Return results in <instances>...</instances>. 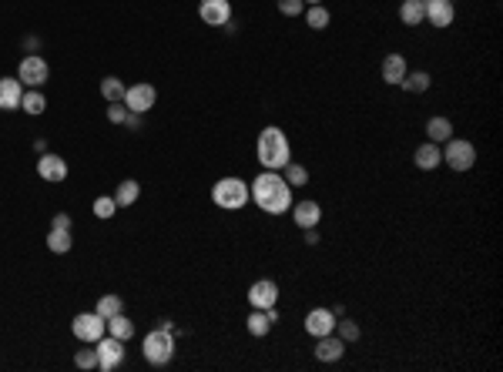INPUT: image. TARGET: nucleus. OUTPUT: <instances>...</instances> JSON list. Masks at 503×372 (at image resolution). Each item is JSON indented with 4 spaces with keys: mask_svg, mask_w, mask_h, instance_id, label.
Listing matches in <instances>:
<instances>
[{
    "mask_svg": "<svg viewBox=\"0 0 503 372\" xmlns=\"http://www.w3.org/2000/svg\"><path fill=\"white\" fill-rule=\"evenodd\" d=\"M248 198L259 205L265 215H286L292 208V188L279 171H262L248 185Z\"/></svg>",
    "mask_w": 503,
    "mask_h": 372,
    "instance_id": "f257e3e1",
    "label": "nucleus"
},
{
    "mask_svg": "<svg viewBox=\"0 0 503 372\" xmlns=\"http://www.w3.org/2000/svg\"><path fill=\"white\" fill-rule=\"evenodd\" d=\"M255 151H259V165H262L265 171H282V168H286V165L292 161L289 138H286V131H282V128H275V124L262 128Z\"/></svg>",
    "mask_w": 503,
    "mask_h": 372,
    "instance_id": "f03ea898",
    "label": "nucleus"
},
{
    "mask_svg": "<svg viewBox=\"0 0 503 372\" xmlns=\"http://www.w3.org/2000/svg\"><path fill=\"white\" fill-rule=\"evenodd\" d=\"M212 202L225 212H242L248 205V185L242 178H218L212 188Z\"/></svg>",
    "mask_w": 503,
    "mask_h": 372,
    "instance_id": "7ed1b4c3",
    "label": "nucleus"
},
{
    "mask_svg": "<svg viewBox=\"0 0 503 372\" xmlns=\"http://www.w3.org/2000/svg\"><path fill=\"white\" fill-rule=\"evenodd\" d=\"M141 352L152 366H168L171 356H175V339H171V329L161 326V329H152L145 342H141Z\"/></svg>",
    "mask_w": 503,
    "mask_h": 372,
    "instance_id": "20e7f679",
    "label": "nucleus"
},
{
    "mask_svg": "<svg viewBox=\"0 0 503 372\" xmlns=\"http://www.w3.org/2000/svg\"><path fill=\"white\" fill-rule=\"evenodd\" d=\"M443 161L453 171H470L473 165H476V148L463 138H450L446 148H443Z\"/></svg>",
    "mask_w": 503,
    "mask_h": 372,
    "instance_id": "39448f33",
    "label": "nucleus"
},
{
    "mask_svg": "<svg viewBox=\"0 0 503 372\" xmlns=\"http://www.w3.org/2000/svg\"><path fill=\"white\" fill-rule=\"evenodd\" d=\"M94 352H98V369L111 372V369H118V366L124 362V342L105 332L101 339L94 342Z\"/></svg>",
    "mask_w": 503,
    "mask_h": 372,
    "instance_id": "423d86ee",
    "label": "nucleus"
},
{
    "mask_svg": "<svg viewBox=\"0 0 503 372\" xmlns=\"http://www.w3.org/2000/svg\"><path fill=\"white\" fill-rule=\"evenodd\" d=\"M47 78H51V67H47V61L41 54H27L20 61V67H17V81L24 88H41V84H47Z\"/></svg>",
    "mask_w": 503,
    "mask_h": 372,
    "instance_id": "0eeeda50",
    "label": "nucleus"
},
{
    "mask_svg": "<svg viewBox=\"0 0 503 372\" xmlns=\"http://www.w3.org/2000/svg\"><path fill=\"white\" fill-rule=\"evenodd\" d=\"M71 332H74L81 342H98L101 336L107 332V319H101L98 312H81V315H74V322H71Z\"/></svg>",
    "mask_w": 503,
    "mask_h": 372,
    "instance_id": "6e6552de",
    "label": "nucleus"
},
{
    "mask_svg": "<svg viewBox=\"0 0 503 372\" xmlns=\"http://www.w3.org/2000/svg\"><path fill=\"white\" fill-rule=\"evenodd\" d=\"M154 97H158L154 84H135L124 91V108L135 111V114H148L154 108Z\"/></svg>",
    "mask_w": 503,
    "mask_h": 372,
    "instance_id": "1a4fd4ad",
    "label": "nucleus"
},
{
    "mask_svg": "<svg viewBox=\"0 0 503 372\" xmlns=\"http://www.w3.org/2000/svg\"><path fill=\"white\" fill-rule=\"evenodd\" d=\"M457 17V7L450 0H423V20H429L433 27H450Z\"/></svg>",
    "mask_w": 503,
    "mask_h": 372,
    "instance_id": "9d476101",
    "label": "nucleus"
},
{
    "mask_svg": "<svg viewBox=\"0 0 503 372\" xmlns=\"http://www.w3.org/2000/svg\"><path fill=\"white\" fill-rule=\"evenodd\" d=\"M248 302H252V309H275V302H279V285L272 279H259L252 289H248Z\"/></svg>",
    "mask_w": 503,
    "mask_h": 372,
    "instance_id": "9b49d317",
    "label": "nucleus"
},
{
    "mask_svg": "<svg viewBox=\"0 0 503 372\" xmlns=\"http://www.w3.org/2000/svg\"><path fill=\"white\" fill-rule=\"evenodd\" d=\"M199 14H201L205 24H212V27H225V24L232 20V4L229 0H201Z\"/></svg>",
    "mask_w": 503,
    "mask_h": 372,
    "instance_id": "f8f14e48",
    "label": "nucleus"
},
{
    "mask_svg": "<svg viewBox=\"0 0 503 372\" xmlns=\"http://www.w3.org/2000/svg\"><path fill=\"white\" fill-rule=\"evenodd\" d=\"M335 315L333 309H312L309 315H305V332L312 336V339H319V336H329L335 329Z\"/></svg>",
    "mask_w": 503,
    "mask_h": 372,
    "instance_id": "ddd939ff",
    "label": "nucleus"
},
{
    "mask_svg": "<svg viewBox=\"0 0 503 372\" xmlns=\"http://www.w3.org/2000/svg\"><path fill=\"white\" fill-rule=\"evenodd\" d=\"M289 212H292V218H295V225H299V228H319V221H322L319 202L305 198V202H295V208H289Z\"/></svg>",
    "mask_w": 503,
    "mask_h": 372,
    "instance_id": "4468645a",
    "label": "nucleus"
},
{
    "mask_svg": "<svg viewBox=\"0 0 503 372\" xmlns=\"http://www.w3.org/2000/svg\"><path fill=\"white\" fill-rule=\"evenodd\" d=\"M37 174L44 178V181H64L67 178V161L61 155H41L37 158Z\"/></svg>",
    "mask_w": 503,
    "mask_h": 372,
    "instance_id": "2eb2a0df",
    "label": "nucleus"
},
{
    "mask_svg": "<svg viewBox=\"0 0 503 372\" xmlns=\"http://www.w3.org/2000/svg\"><path fill=\"white\" fill-rule=\"evenodd\" d=\"M342 356H346V342L339 339L335 332L319 336V342H316V359H319V362H339Z\"/></svg>",
    "mask_w": 503,
    "mask_h": 372,
    "instance_id": "dca6fc26",
    "label": "nucleus"
},
{
    "mask_svg": "<svg viewBox=\"0 0 503 372\" xmlns=\"http://www.w3.org/2000/svg\"><path fill=\"white\" fill-rule=\"evenodd\" d=\"M406 71H410V67H406V57H403V54H386V57H382V64H380L382 81H386V84H393V88H396V84H403Z\"/></svg>",
    "mask_w": 503,
    "mask_h": 372,
    "instance_id": "f3484780",
    "label": "nucleus"
},
{
    "mask_svg": "<svg viewBox=\"0 0 503 372\" xmlns=\"http://www.w3.org/2000/svg\"><path fill=\"white\" fill-rule=\"evenodd\" d=\"M24 84L17 78H0V111H20Z\"/></svg>",
    "mask_w": 503,
    "mask_h": 372,
    "instance_id": "a211bd4d",
    "label": "nucleus"
},
{
    "mask_svg": "<svg viewBox=\"0 0 503 372\" xmlns=\"http://www.w3.org/2000/svg\"><path fill=\"white\" fill-rule=\"evenodd\" d=\"M279 322V312L275 309H255L248 319H245V326H248V332L255 336V339H262V336H269V329Z\"/></svg>",
    "mask_w": 503,
    "mask_h": 372,
    "instance_id": "6ab92c4d",
    "label": "nucleus"
},
{
    "mask_svg": "<svg viewBox=\"0 0 503 372\" xmlns=\"http://www.w3.org/2000/svg\"><path fill=\"white\" fill-rule=\"evenodd\" d=\"M413 161H416V168L420 171H433L443 165V151L440 144H433V141H427V144H420L416 148V155H413Z\"/></svg>",
    "mask_w": 503,
    "mask_h": 372,
    "instance_id": "aec40b11",
    "label": "nucleus"
},
{
    "mask_svg": "<svg viewBox=\"0 0 503 372\" xmlns=\"http://www.w3.org/2000/svg\"><path fill=\"white\" fill-rule=\"evenodd\" d=\"M427 135H429L433 144H446V141L453 138V121H450V118H429Z\"/></svg>",
    "mask_w": 503,
    "mask_h": 372,
    "instance_id": "412c9836",
    "label": "nucleus"
},
{
    "mask_svg": "<svg viewBox=\"0 0 503 372\" xmlns=\"http://www.w3.org/2000/svg\"><path fill=\"white\" fill-rule=\"evenodd\" d=\"M107 336H114V339H131L135 336V322L124 315V312H118V315H111L107 319Z\"/></svg>",
    "mask_w": 503,
    "mask_h": 372,
    "instance_id": "4be33fe9",
    "label": "nucleus"
},
{
    "mask_svg": "<svg viewBox=\"0 0 503 372\" xmlns=\"http://www.w3.org/2000/svg\"><path fill=\"white\" fill-rule=\"evenodd\" d=\"M71 245H74V238H71L67 228H51V232H47V248H51L54 255H67Z\"/></svg>",
    "mask_w": 503,
    "mask_h": 372,
    "instance_id": "5701e85b",
    "label": "nucleus"
},
{
    "mask_svg": "<svg viewBox=\"0 0 503 372\" xmlns=\"http://www.w3.org/2000/svg\"><path fill=\"white\" fill-rule=\"evenodd\" d=\"M44 108H47V97L37 88H24V97H20V111H27L31 118H37V114H44Z\"/></svg>",
    "mask_w": 503,
    "mask_h": 372,
    "instance_id": "b1692460",
    "label": "nucleus"
},
{
    "mask_svg": "<svg viewBox=\"0 0 503 372\" xmlns=\"http://www.w3.org/2000/svg\"><path fill=\"white\" fill-rule=\"evenodd\" d=\"M138 195H141V185H138L135 178H128V181H121V185H118V191H114V202H118V208H131V205L138 202Z\"/></svg>",
    "mask_w": 503,
    "mask_h": 372,
    "instance_id": "393cba45",
    "label": "nucleus"
},
{
    "mask_svg": "<svg viewBox=\"0 0 503 372\" xmlns=\"http://www.w3.org/2000/svg\"><path fill=\"white\" fill-rule=\"evenodd\" d=\"M429 74L427 71H406V78H403V91H410V94H427L429 91Z\"/></svg>",
    "mask_w": 503,
    "mask_h": 372,
    "instance_id": "a878e982",
    "label": "nucleus"
},
{
    "mask_svg": "<svg viewBox=\"0 0 503 372\" xmlns=\"http://www.w3.org/2000/svg\"><path fill=\"white\" fill-rule=\"evenodd\" d=\"M399 20H403V24H410V27L423 24V0H403V7H399Z\"/></svg>",
    "mask_w": 503,
    "mask_h": 372,
    "instance_id": "bb28decb",
    "label": "nucleus"
},
{
    "mask_svg": "<svg viewBox=\"0 0 503 372\" xmlns=\"http://www.w3.org/2000/svg\"><path fill=\"white\" fill-rule=\"evenodd\" d=\"M94 312H98L101 319H111V315H118V312H124L121 295H101V298H98V305H94Z\"/></svg>",
    "mask_w": 503,
    "mask_h": 372,
    "instance_id": "cd10ccee",
    "label": "nucleus"
},
{
    "mask_svg": "<svg viewBox=\"0 0 503 372\" xmlns=\"http://www.w3.org/2000/svg\"><path fill=\"white\" fill-rule=\"evenodd\" d=\"M305 24H309L312 31H326V27H329V11H326L322 4L305 7Z\"/></svg>",
    "mask_w": 503,
    "mask_h": 372,
    "instance_id": "c85d7f7f",
    "label": "nucleus"
},
{
    "mask_svg": "<svg viewBox=\"0 0 503 372\" xmlns=\"http://www.w3.org/2000/svg\"><path fill=\"white\" fill-rule=\"evenodd\" d=\"M124 91H128V88H124L118 78H105V81H101V97H105L107 104H114V101H124Z\"/></svg>",
    "mask_w": 503,
    "mask_h": 372,
    "instance_id": "c756f323",
    "label": "nucleus"
},
{
    "mask_svg": "<svg viewBox=\"0 0 503 372\" xmlns=\"http://www.w3.org/2000/svg\"><path fill=\"white\" fill-rule=\"evenodd\" d=\"M282 178L289 181V188H302L305 181H309V171H305L302 165H295V161H289V165L282 168Z\"/></svg>",
    "mask_w": 503,
    "mask_h": 372,
    "instance_id": "7c9ffc66",
    "label": "nucleus"
},
{
    "mask_svg": "<svg viewBox=\"0 0 503 372\" xmlns=\"http://www.w3.org/2000/svg\"><path fill=\"white\" fill-rule=\"evenodd\" d=\"M333 332H335V336H339L342 342H356V339H359V326H356L352 319H335V329H333Z\"/></svg>",
    "mask_w": 503,
    "mask_h": 372,
    "instance_id": "2f4dec72",
    "label": "nucleus"
},
{
    "mask_svg": "<svg viewBox=\"0 0 503 372\" xmlns=\"http://www.w3.org/2000/svg\"><path fill=\"white\" fill-rule=\"evenodd\" d=\"M114 212H118V202H114V198H107V195L94 198V218L107 221V218H114Z\"/></svg>",
    "mask_w": 503,
    "mask_h": 372,
    "instance_id": "473e14b6",
    "label": "nucleus"
},
{
    "mask_svg": "<svg viewBox=\"0 0 503 372\" xmlns=\"http://www.w3.org/2000/svg\"><path fill=\"white\" fill-rule=\"evenodd\" d=\"M128 118H131V111L124 108L121 101L107 104V121H111V124H128Z\"/></svg>",
    "mask_w": 503,
    "mask_h": 372,
    "instance_id": "72a5a7b5",
    "label": "nucleus"
},
{
    "mask_svg": "<svg viewBox=\"0 0 503 372\" xmlns=\"http://www.w3.org/2000/svg\"><path fill=\"white\" fill-rule=\"evenodd\" d=\"M74 366L77 369H98V352L94 349H81L74 356Z\"/></svg>",
    "mask_w": 503,
    "mask_h": 372,
    "instance_id": "f704fd0d",
    "label": "nucleus"
},
{
    "mask_svg": "<svg viewBox=\"0 0 503 372\" xmlns=\"http://www.w3.org/2000/svg\"><path fill=\"white\" fill-rule=\"evenodd\" d=\"M279 14H286V17L305 14V0H279Z\"/></svg>",
    "mask_w": 503,
    "mask_h": 372,
    "instance_id": "c9c22d12",
    "label": "nucleus"
},
{
    "mask_svg": "<svg viewBox=\"0 0 503 372\" xmlns=\"http://www.w3.org/2000/svg\"><path fill=\"white\" fill-rule=\"evenodd\" d=\"M51 228H67V232H71V215H54V221H51Z\"/></svg>",
    "mask_w": 503,
    "mask_h": 372,
    "instance_id": "e433bc0d",
    "label": "nucleus"
},
{
    "mask_svg": "<svg viewBox=\"0 0 503 372\" xmlns=\"http://www.w3.org/2000/svg\"><path fill=\"white\" fill-rule=\"evenodd\" d=\"M305 232V245H316L319 242V235H316V228H302Z\"/></svg>",
    "mask_w": 503,
    "mask_h": 372,
    "instance_id": "4c0bfd02",
    "label": "nucleus"
},
{
    "mask_svg": "<svg viewBox=\"0 0 503 372\" xmlns=\"http://www.w3.org/2000/svg\"><path fill=\"white\" fill-rule=\"evenodd\" d=\"M312 4H322V0H305V7H312Z\"/></svg>",
    "mask_w": 503,
    "mask_h": 372,
    "instance_id": "58836bf2",
    "label": "nucleus"
},
{
    "mask_svg": "<svg viewBox=\"0 0 503 372\" xmlns=\"http://www.w3.org/2000/svg\"><path fill=\"white\" fill-rule=\"evenodd\" d=\"M450 4H453V0H450Z\"/></svg>",
    "mask_w": 503,
    "mask_h": 372,
    "instance_id": "ea45409f",
    "label": "nucleus"
}]
</instances>
